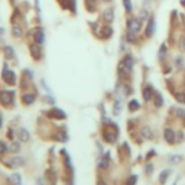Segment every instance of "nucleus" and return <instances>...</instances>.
Listing matches in <instances>:
<instances>
[{
	"label": "nucleus",
	"instance_id": "11",
	"mask_svg": "<svg viewBox=\"0 0 185 185\" xmlns=\"http://www.w3.org/2000/svg\"><path fill=\"white\" fill-rule=\"evenodd\" d=\"M49 114L54 116V117H56V119H65V113H64L62 110H60V109H52Z\"/></svg>",
	"mask_w": 185,
	"mask_h": 185
},
{
	"label": "nucleus",
	"instance_id": "25",
	"mask_svg": "<svg viewBox=\"0 0 185 185\" xmlns=\"http://www.w3.org/2000/svg\"><path fill=\"white\" fill-rule=\"evenodd\" d=\"M9 147H7V145L6 143H3V142H0V155H3V153L7 151Z\"/></svg>",
	"mask_w": 185,
	"mask_h": 185
},
{
	"label": "nucleus",
	"instance_id": "27",
	"mask_svg": "<svg viewBox=\"0 0 185 185\" xmlns=\"http://www.w3.org/2000/svg\"><path fill=\"white\" fill-rule=\"evenodd\" d=\"M181 161V156H171L169 158V162L171 163H176V162H180Z\"/></svg>",
	"mask_w": 185,
	"mask_h": 185
},
{
	"label": "nucleus",
	"instance_id": "3",
	"mask_svg": "<svg viewBox=\"0 0 185 185\" xmlns=\"http://www.w3.org/2000/svg\"><path fill=\"white\" fill-rule=\"evenodd\" d=\"M3 80H5L7 84H10V85H13V84L16 82V75H15V72H12L10 70H7L6 65H5V70H3Z\"/></svg>",
	"mask_w": 185,
	"mask_h": 185
},
{
	"label": "nucleus",
	"instance_id": "18",
	"mask_svg": "<svg viewBox=\"0 0 185 185\" xmlns=\"http://www.w3.org/2000/svg\"><path fill=\"white\" fill-rule=\"evenodd\" d=\"M104 20H106V22H111V20H113V10H111V9H107V10L104 12Z\"/></svg>",
	"mask_w": 185,
	"mask_h": 185
},
{
	"label": "nucleus",
	"instance_id": "15",
	"mask_svg": "<svg viewBox=\"0 0 185 185\" xmlns=\"http://www.w3.org/2000/svg\"><path fill=\"white\" fill-rule=\"evenodd\" d=\"M12 33H13V36H15V38H22V35H23L22 27H20V26H13V27H12Z\"/></svg>",
	"mask_w": 185,
	"mask_h": 185
},
{
	"label": "nucleus",
	"instance_id": "29",
	"mask_svg": "<svg viewBox=\"0 0 185 185\" xmlns=\"http://www.w3.org/2000/svg\"><path fill=\"white\" fill-rule=\"evenodd\" d=\"M136 176H130V178H129V181H127V185H133L135 184V182H136Z\"/></svg>",
	"mask_w": 185,
	"mask_h": 185
},
{
	"label": "nucleus",
	"instance_id": "28",
	"mask_svg": "<svg viewBox=\"0 0 185 185\" xmlns=\"http://www.w3.org/2000/svg\"><path fill=\"white\" fill-rule=\"evenodd\" d=\"M125 7H126V10H127V12H130V9H132L130 0H125Z\"/></svg>",
	"mask_w": 185,
	"mask_h": 185
},
{
	"label": "nucleus",
	"instance_id": "22",
	"mask_svg": "<svg viewBox=\"0 0 185 185\" xmlns=\"http://www.w3.org/2000/svg\"><path fill=\"white\" fill-rule=\"evenodd\" d=\"M12 180L15 181V184L16 185H22V178H20V175L19 174H13L12 175Z\"/></svg>",
	"mask_w": 185,
	"mask_h": 185
},
{
	"label": "nucleus",
	"instance_id": "8",
	"mask_svg": "<svg viewBox=\"0 0 185 185\" xmlns=\"http://www.w3.org/2000/svg\"><path fill=\"white\" fill-rule=\"evenodd\" d=\"M17 136H19V140L20 142H27L29 140V137H31V135H29V132L26 130V129H19V132H17Z\"/></svg>",
	"mask_w": 185,
	"mask_h": 185
},
{
	"label": "nucleus",
	"instance_id": "21",
	"mask_svg": "<svg viewBox=\"0 0 185 185\" xmlns=\"http://www.w3.org/2000/svg\"><path fill=\"white\" fill-rule=\"evenodd\" d=\"M137 109H139V103H137V101L133 100V101L129 103V110H130V111H136Z\"/></svg>",
	"mask_w": 185,
	"mask_h": 185
},
{
	"label": "nucleus",
	"instance_id": "4",
	"mask_svg": "<svg viewBox=\"0 0 185 185\" xmlns=\"http://www.w3.org/2000/svg\"><path fill=\"white\" fill-rule=\"evenodd\" d=\"M29 52H31V55H32L33 60H39V58L42 56V52H41V45L36 44V42L29 46Z\"/></svg>",
	"mask_w": 185,
	"mask_h": 185
},
{
	"label": "nucleus",
	"instance_id": "5",
	"mask_svg": "<svg viewBox=\"0 0 185 185\" xmlns=\"http://www.w3.org/2000/svg\"><path fill=\"white\" fill-rule=\"evenodd\" d=\"M13 98H15V94L12 91L0 92V101L3 104H12L13 103Z\"/></svg>",
	"mask_w": 185,
	"mask_h": 185
},
{
	"label": "nucleus",
	"instance_id": "33",
	"mask_svg": "<svg viewBox=\"0 0 185 185\" xmlns=\"http://www.w3.org/2000/svg\"><path fill=\"white\" fill-rule=\"evenodd\" d=\"M104 2H110V0H104Z\"/></svg>",
	"mask_w": 185,
	"mask_h": 185
},
{
	"label": "nucleus",
	"instance_id": "10",
	"mask_svg": "<svg viewBox=\"0 0 185 185\" xmlns=\"http://www.w3.org/2000/svg\"><path fill=\"white\" fill-rule=\"evenodd\" d=\"M152 94H153L152 87H151V85H145V88H143V98H145L146 101H149V100L152 98Z\"/></svg>",
	"mask_w": 185,
	"mask_h": 185
},
{
	"label": "nucleus",
	"instance_id": "12",
	"mask_svg": "<svg viewBox=\"0 0 185 185\" xmlns=\"http://www.w3.org/2000/svg\"><path fill=\"white\" fill-rule=\"evenodd\" d=\"M22 101H23V104H32L35 101V96L33 94H25L22 97Z\"/></svg>",
	"mask_w": 185,
	"mask_h": 185
},
{
	"label": "nucleus",
	"instance_id": "9",
	"mask_svg": "<svg viewBox=\"0 0 185 185\" xmlns=\"http://www.w3.org/2000/svg\"><path fill=\"white\" fill-rule=\"evenodd\" d=\"M153 29H155V19L151 17L149 22H147V26H146V35L147 36H152L153 35Z\"/></svg>",
	"mask_w": 185,
	"mask_h": 185
},
{
	"label": "nucleus",
	"instance_id": "30",
	"mask_svg": "<svg viewBox=\"0 0 185 185\" xmlns=\"http://www.w3.org/2000/svg\"><path fill=\"white\" fill-rule=\"evenodd\" d=\"M176 98L180 100L181 103H185V94H180V96H176Z\"/></svg>",
	"mask_w": 185,
	"mask_h": 185
},
{
	"label": "nucleus",
	"instance_id": "17",
	"mask_svg": "<svg viewBox=\"0 0 185 185\" xmlns=\"http://www.w3.org/2000/svg\"><path fill=\"white\" fill-rule=\"evenodd\" d=\"M153 97H155V104H156L158 107H161V106L163 104V98H162V96H161V94H159V92L156 91V92H153Z\"/></svg>",
	"mask_w": 185,
	"mask_h": 185
},
{
	"label": "nucleus",
	"instance_id": "2",
	"mask_svg": "<svg viewBox=\"0 0 185 185\" xmlns=\"http://www.w3.org/2000/svg\"><path fill=\"white\" fill-rule=\"evenodd\" d=\"M132 70H133V58H132V55H126L120 62V71H123L125 74H129Z\"/></svg>",
	"mask_w": 185,
	"mask_h": 185
},
{
	"label": "nucleus",
	"instance_id": "13",
	"mask_svg": "<svg viewBox=\"0 0 185 185\" xmlns=\"http://www.w3.org/2000/svg\"><path fill=\"white\" fill-rule=\"evenodd\" d=\"M5 55H6L7 60H13V58H15V51H13V48H12V46H6Z\"/></svg>",
	"mask_w": 185,
	"mask_h": 185
},
{
	"label": "nucleus",
	"instance_id": "20",
	"mask_svg": "<svg viewBox=\"0 0 185 185\" xmlns=\"http://www.w3.org/2000/svg\"><path fill=\"white\" fill-rule=\"evenodd\" d=\"M10 162H13V163H12V166H22V165H23V159L22 158H13Z\"/></svg>",
	"mask_w": 185,
	"mask_h": 185
},
{
	"label": "nucleus",
	"instance_id": "19",
	"mask_svg": "<svg viewBox=\"0 0 185 185\" xmlns=\"http://www.w3.org/2000/svg\"><path fill=\"white\" fill-rule=\"evenodd\" d=\"M169 174H171V171H169V169L162 171V174H161V176H159V182H161V184H165V181H166V178L169 176Z\"/></svg>",
	"mask_w": 185,
	"mask_h": 185
},
{
	"label": "nucleus",
	"instance_id": "7",
	"mask_svg": "<svg viewBox=\"0 0 185 185\" xmlns=\"http://www.w3.org/2000/svg\"><path fill=\"white\" fill-rule=\"evenodd\" d=\"M32 33H35V36H33V39H35V42L36 44H44V41H45V35L44 32H42V29H33Z\"/></svg>",
	"mask_w": 185,
	"mask_h": 185
},
{
	"label": "nucleus",
	"instance_id": "31",
	"mask_svg": "<svg viewBox=\"0 0 185 185\" xmlns=\"http://www.w3.org/2000/svg\"><path fill=\"white\" fill-rule=\"evenodd\" d=\"M163 55H165V45H162V48H161V52H159V56L163 58Z\"/></svg>",
	"mask_w": 185,
	"mask_h": 185
},
{
	"label": "nucleus",
	"instance_id": "23",
	"mask_svg": "<svg viewBox=\"0 0 185 185\" xmlns=\"http://www.w3.org/2000/svg\"><path fill=\"white\" fill-rule=\"evenodd\" d=\"M19 151H20V145L16 143V142H13L10 145V152H19Z\"/></svg>",
	"mask_w": 185,
	"mask_h": 185
},
{
	"label": "nucleus",
	"instance_id": "26",
	"mask_svg": "<svg viewBox=\"0 0 185 185\" xmlns=\"http://www.w3.org/2000/svg\"><path fill=\"white\" fill-rule=\"evenodd\" d=\"M120 106H122V104H120V101L117 100V101L114 103V114H119L120 113Z\"/></svg>",
	"mask_w": 185,
	"mask_h": 185
},
{
	"label": "nucleus",
	"instance_id": "24",
	"mask_svg": "<svg viewBox=\"0 0 185 185\" xmlns=\"http://www.w3.org/2000/svg\"><path fill=\"white\" fill-rule=\"evenodd\" d=\"M101 35H103V38H107L109 35H111V27H110V26H106V27L103 29Z\"/></svg>",
	"mask_w": 185,
	"mask_h": 185
},
{
	"label": "nucleus",
	"instance_id": "1",
	"mask_svg": "<svg viewBox=\"0 0 185 185\" xmlns=\"http://www.w3.org/2000/svg\"><path fill=\"white\" fill-rule=\"evenodd\" d=\"M140 31V20L139 19H132L130 22H129V29H127V36H129V41H132V39H135V36H136V33Z\"/></svg>",
	"mask_w": 185,
	"mask_h": 185
},
{
	"label": "nucleus",
	"instance_id": "14",
	"mask_svg": "<svg viewBox=\"0 0 185 185\" xmlns=\"http://www.w3.org/2000/svg\"><path fill=\"white\" fill-rule=\"evenodd\" d=\"M165 139H166V142H169V143H172V142H174L175 136H174L172 129H166V130H165Z\"/></svg>",
	"mask_w": 185,
	"mask_h": 185
},
{
	"label": "nucleus",
	"instance_id": "16",
	"mask_svg": "<svg viewBox=\"0 0 185 185\" xmlns=\"http://www.w3.org/2000/svg\"><path fill=\"white\" fill-rule=\"evenodd\" d=\"M107 166H109V156L106 155V156H103V158L100 159V162H98V168L106 169Z\"/></svg>",
	"mask_w": 185,
	"mask_h": 185
},
{
	"label": "nucleus",
	"instance_id": "6",
	"mask_svg": "<svg viewBox=\"0 0 185 185\" xmlns=\"http://www.w3.org/2000/svg\"><path fill=\"white\" fill-rule=\"evenodd\" d=\"M104 139L109 142V143H114L116 139H117V130L116 129H111V130H104Z\"/></svg>",
	"mask_w": 185,
	"mask_h": 185
},
{
	"label": "nucleus",
	"instance_id": "32",
	"mask_svg": "<svg viewBox=\"0 0 185 185\" xmlns=\"http://www.w3.org/2000/svg\"><path fill=\"white\" fill-rule=\"evenodd\" d=\"M97 185H107V184H106V182H103V181H100V182H98Z\"/></svg>",
	"mask_w": 185,
	"mask_h": 185
},
{
	"label": "nucleus",
	"instance_id": "34",
	"mask_svg": "<svg viewBox=\"0 0 185 185\" xmlns=\"http://www.w3.org/2000/svg\"><path fill=\"white\" fill-rule=\"evenodd\" d=\"M0 126H2V120H0Z\"/></svg>",
	"mask_w": 185,
	"mask_h": 185
}]
</instances>
